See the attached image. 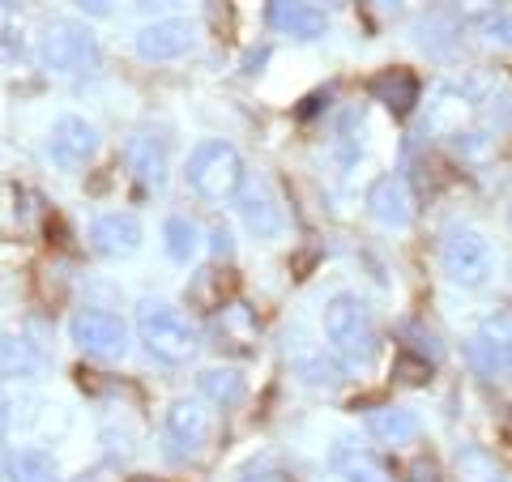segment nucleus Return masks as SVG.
<instances>
[{"label": "nucleus", "instance_id": "4be33fe9", "mask_svg": "<svg viewBox=\"0 0 512 482\" xmlns=\"http://www.w3.org/2000/svg\"><path fill=\"white\" fill-rule=\"evenodd\" d=\"M197 389H201L205 401H214V406L231 410V406H239V401H244L248 380L239 376L235 367H205V372L197 376Z\"/></svg>", "mask_w": 512, "mask_h": 482}, {"label": "nucleus", "instance_id": "4c0bfd02", "mask_svg": "<svg viewBox=\"0 0 512 482\" xmlns=\"http://www.w3.org/2000/svg\"><path fill=\"white\" fill-rule=\"evenodd\" d=\"M376 9H384V13H402V9H406V0H376Z\"/></svg>", "mask_w": 512, "mask_h": 482}, {"label": "nucleus", "instance_id": "dca6fc26", "mask_svg": "<svg viewBox=\"0 0 512 482\" xmlns=\"http://www.w3.org/2000/svg\"><path fill=\"white\" fill-rule=\"evenodd\" d=\"M470 120H474V99L461 86H440L436 94H431L427 124L436 128V133L453 137V133H461V128H470Z\"/></svg>", "mask_w": 512, "mask_h": 482}, {"label": "nucleus", "instance_id": "58836bf2", "mask_svg": "<svg viewBox=\"0 0 512 482\" xmlns=\"http://www.w3.org/2000/svg\"><path fill=\"white\" fill-rule=\"evenodd\" d=\"M244 482H291V478H282V474H252V478H244Z\"/></svg>", "mask_w": 512, "mask_h": 482}, {"label": "nucleus", "instance_id": "c756f323", "mask_svg": "<svg viewBox=\"0 0 512 482\" xmlns=\"http://www.w3.org/2000/svg\"><path fill=\"white\" fill-rule=\"evenodd\" d=\"M448 141H453V150L461 154V158H483L487 150H491V133H487V128H461V133H453V137H448Z\"/></svg>", "mask_w": 512, "mask_h": 482}, {"label": "nucleus", "instance_id": "412c9836", "mask_svg": "<svg viewBox=\"0 0 512 482\" xmlns=\"http://www.w3.org/2000/svg\"><path fill=\"white\" fill-rule=\"evenodd\" d=\"M5 478L9 482H60V465L43 448H9L5 453Z\"/></svg>", "mask_w": 512, "mask_h": 482}, {"label": "nucleus", "instance_id": "f257e3e1", "mask_svg": "<svg viewBox=\"0 0 512 482\" xmlns=\"http://www.w3.org/2000/svg\"><path fill=\"white\" fill-rule=\"evenodd\" d=\"M325 342L329 350L338 355V363L355 367V372H367V367L376 363L380 355V333L372 325V312H367V303L350 291H338L329 303H325Z\"/></svg>", "mask_w": 512, "mask_h": 482}, {"label": "nucleus", "instance_id": "9b49d317", "mask_svg": "<svg viewBox=\"0 0 512 482\" xmlns=\"http://www.w3.org/2000/svg\"><path fill=\"white\" fill-rule=\"evenodd\" d=\"M367 214H372L380 227L389 231H406L414 222V192L402 175H380V180L367 188Z\"/></svg>", "mask_w": 512, "mask_h": 482}, {"label": "nucleus", "instance_id": "a211bd4d", "mask_svg": "<svg viewBox=\"0 0 512 482\" xmlns=\"http://www.w3.org/2000/svg\"><path fill=\"white\" fill-rule=\"evenodd\" d=\"M128 167H133L141 188H154V192L167 188L171 158H167V146L158 137H133V146H128Z\"/></svg>", "mask_w": 512, "mask_h": 482}, {"label": "nucleus", "instance_id": "f8f14e48", "mask_svg": "<svg viewBox=\"0 0 512 482\" xmlns=\"http://www.w3.org/2000/svg\"><path fill=\"white\" fill-rule=\"evenodd\" d=\"M141 239H146V231H141V222L133 214H99L90 222V248L99 256H111V261H124V256H133L141 248Z\"/></svg>", "mask_w": 512, "mask_h": 482}, {"label": "nucleus", "instance_id": "72a5a7b5", "mask_svg": "<svg viewBox=\"0 0 512 482\" xmlns=\"http://www.w3.org/2000/svg\"><path fill=\"white\" fill-rule=\"evenodd\" d=\"M73 5L82 9L86 18H107V13H111V0H73Z\"/></svg>", "mask_w": 512, "mask_h": 482}, {"label": "nucleus", "instance_id": "1a4fd4ad", "mask_svg": "<svg viewBox=\"0 0 512 482\" xmlns=\"http://www.w3.org/2000/svg\"><path fill=\"white\" fill-rule=\"evenodd\" d=\"M470 359L491 380H512V316H487L470 337Z\"/></svg>", "mask_w": 512, "mask_h": 482}, {"label": "nucleus", "instance_id": "f3484780", "mask_svg": "<svg viewBox=\"0 0 512 482\" xmlns=\"http://www.w3.org/2000/svg\"><path fill=\"white\" fill-rule=\"evenodd\" d=\"M367 90H372V99L384 103L389 111H397V116H410L414 103H419V77H414L410 69H384L376 73L372 82H367Z\"/></svg>", "mask_w": 512, "mask_h": 482}, {"label": "nucleus", "instance_id": "6e6552de", "mask_svg": "<svg viewBox=\"0 0 512 482\" xmlns=\"http://www.w3.org/2000/svg\"><path fill=\"white\" fill-rule=\"evenodd\" d=\"M99 154V128L86 116H60L52 124V137H47V158H52L56 171H82L94 163Z\"/></svg>", "mask_w": 512, "mask_h": 482}, {"label": "nucleus", "instance_id": "20e7f679", "mask_svg": "<svg viewBox=\"0 0 512 482\" xmlns=\"http://www.w3.org/2000/svg\"><path fill=\"white\" fill-rule=\"evenodd\" d=\"M440 269L453 286H466V291H478V286L491 282L495 273V248L483 231L474 227H453L440 239Z\"/></svg>", "mask_w": 512, "mask_h": 482}, {"label": "nucleus", "instance_id": "5701e85b", "mask_svg": "<svg viewBox=\"0 0 512 482\" xmlns=\"http://www.w3.org/2000/svg\"><path fill=\"white\" fill-rule=\"evenodd\" d=\"M43 367V355L35 342H26L22 333L0 329V376H35Z\"/></svg>", "mask_w": 512, "mask_h": 482}, {"label": "nucleus", "instance_id": "bb28decb", "mask_svg": "<svg viewBox=\"0 0 512 482\" xmlns=\"http://www.w3.org/2000/svg\"><path fill=\"white\" fill-rule=\"evenodd\" d=\"M478 39L483 43H495V47H512V9H495V13H483L474 22Z\"/></svg>", "mask_w": 512, "mask_h": 482}, {"label": "nucleus", "instance_id": "aec40b11", "mask_svg": "<svg viewBox=\"0 0 512 482\" xmlns=\"http://www.w3.org/2000/svg\"><path fill=\"white\" fill-rule=\"evenodd\" d=\"M329 465H333V474H338L342 482H393L389 470H384L372 453H363L359 444H346V440L333 444Z\"/></svg>", "mask_w": 512, "mask_h": 482}, {"label": "nucleus", "instance_id": "9d476101", "mask_svg": "<svg viewBox=\"0 0 512 482\" xmlns=\"http://www.w3.org/2000/svg\"><path fill=\"white\" fill-rule=\"evenodd\" d=\"M265 22L274 35H286L295 43H316L329 35V18L325 9L312 0H269L265 5Z\"/></svg>", "mask_w": 512, "mask_h": 482}, {"label": "nucleus", "instance_id": "473e14b6", "mask_svg": "<svg viewBox=\"0 0 512 482\" xmlns=\"http://www.w3.org/2000/svg\"><path fill=\"white\" fill-rule=\"evenodd\" d=\"M410 482H440V470H436V461L431 457H419L410 465Z\"/></svg>", "mask_w": 512, "mask_h": 482}, {"label": "nucleus", "instance_id": "39448f33", "mask_svg": "<svg viewBox=\"0 0 512 482\" xmlns=\"http://www.w3.org/2000/svg\"><path fill=\"white\" fill-rule=\"evenodd\" d=\"M39 56L47 69L64 73V77L90 73V69H99V60H103L99 39H94V30H86L82 22H52L39 43Z\"/></svg>", "mask_w": 512, "mask_h": 482}, {"label": "nucleus", "instance_id": "a878e982", "mask_svg": "<svg viewBox=\"0 0 512 482\" xmlns=\"http://www.w3.org/2000/svg\"><path fill=\"white\" fill-rule=\"evenodd\" d=\"M227 273L222 269H201L197 273V282L188 286V303H197V308H205V312H218L222 303H227Z\"/></svg>", "mask_w": 512, "mask_h": 482}, {"label": "nucleus", "instance_id": "ddd939ff", "mask_svg": "<svg viewBox=\"0 0 512 482\" xmlns=\"http://www.w3.org/2000/svg\"><path fill=\"white\" fill-rule=\"evenodd\" d=\"M286 359H291V372L308 384H338V363L329 359V342H312L303 329L286 333Z\"/></svg>", "mask_w": 512, "mask_h": 482}, {"label": "nucleus", "instance_id": "cd10ccee", "mask_svg": "<svg viewBox=\"0 0 512 482\" xmlns=\"http://www.w3.org/2000/svg\"><path fill=\"white\" fill-rule=\"evenodd\" d=\"M26 35V9L22 0H0V47H18Z\"/></svg>", "mask_w": 512, "mask_h": 482}, {"label": "nucleus", "instance_id": "ea45409f", "mask_svg": "<svg viewBox=\"0 0 512 482\" xmlns=\"http://www.w3.org/2000/svg\"><path fill=\"white\" fill-rule=\"evenodd\" d=\"M461 5H470V9H487L491 0H461Z\"/></svg>", "mask_w": 512, "mask_h": 482}, {"label": "nucleus", "instance_id": "f704fd0d", "mask_svg": "<svg viewBox=\"0 0 512 482\" xmlns=\"http://www.w3.org/2000/svg\"><path fill=\"white\" fill-rule=\"evenodd\" d=\"M133 5H137L141 13H167V9L180 5V0H133Z\"/></svg>", "mask_w": 512, "mask_h": 482}, {"label": "nucleus", "instance_id": "b1692460", "mask_svg": "<svg viewBox=\"0 0 512 482\" xmlns=\"http://www.w3.org/2000/svg\"><path fill=\"white\" fill-rule=\"evenodd\" d=\"M453 474H457V482H504L500 465H495V457L483 444H461L453 457Z\"/></svg>", "mask_w": 512, "mask_h": 482}, {"label": "nucleus", "instance_id": "6ab92c4d", "mask_svg": "<svg viewBox=\"0 0 512 482\" xmlns=\"http://www.w3.org/2000/svg\"><path fill=\"white\" fill-rule=\"evenodd\" d=\"M367 436L389 448H402L419 436V414L406 406H376V410H367Z\"/></svg>", "mask_w": 512, "mask_h": 482}, {"label": "nucleus", "instance_id": "423d86ee", "mask_svg": "<svg viewBox=\"0 0 512 482\" xmlns=\"http://www.w3.org/2000/svg\"><path fill=\"white\" fill-rule=\"evenodd\" d=\"M69 337H73V346L90 359H124L128 355V325L116 312H103V308L73 312Z\"/></svg>", "mask_w": 512, "mask_h": 482}, {"label": "nucleus", "instance_id": "f03ea898", "mask_svg": "<svg viewBox=\"0 0 512 482\" xmlns=\"http://www.w3.org/2000/svg\"><path fill=\"white\" fill-rule=\"evenodd\" d=\"M137 342L163 367H184L197 355V329L188 325L180 308H171L163 299H146L137 308Z\"/></svg>", "mask_w": 512, "mask_h": 482}, {"label": "nucleus", "instance_id": "a19ab883", "mask_svg": "<svg viewBox=\"0 0 512 482\" xmlns=\"http://www.w3.org/2000/svg\"><path fill=\"white\" fill-rule=\"evenodd\" d=\"M133 482H167V478H133Z\"/></svg>", "mask_w": 512, "mask_h": 482}, {"label": "nucleus", "instance_id": "e433bc0d", "mask_svg": "<svg viewBox=\"0 0 512 482\" xmlns=\"http://www.w3.org/2000/svg\"><path fill=\"white\" fill-rule=\"evenodd\" d=\"M500 440H504V453L512 457V414L504 419V427H500Z\"/></svg>", "mask_w": 512, "mask_h": 482}, {"label": "nucleus", "instance_id": "c85d7f7f", "mask_svg": "<svg viewBox=\"0 0 512 482\" xmlns=\"http://www.w3.org/2000/svg\"><path fill=\"white\" fill-rule=\"evenodd\" d=\"M402 337H406V350H410V355L427 359L431 367L440 363V342H436V333H431V329H423V325H406Z\"/></svg>", "mask_w": 512, "mask_h": 482}, {"label": "nucleus", "instance_id": "0eeeda50", "mask_svg": "<svg viewBox=\"0 0 512 482\" xmlns=\"http://www.w3.org/2000/svg\"><path fill=\"white\" fill-rule=\"evenodd\" d=\"M210 431H214V419H210V410H205V401H197V397L171 401L163 414V436L171 444V457H180V461L201 457L205 444H210Z\"/></svg>", "mask_w": 512, "mask_h": 482}, {"label": "nucleus", "instance_id": "c9c22d12", "mask_svg": "<svg viewBox=\"0 0 512 482\" xmlns=\"http://www.w3.org/2000/svg\"><path fill=\"white\" fill-rule=\"evenodd\" d=\"M5 436H9V401L0 397V444H5Z\"/></svg>", "mask_w": 512, "mask_h": 482}, {"label": "nucleus", "instance_id": "7c9ffc66", "mask_svg": "<svg viewBox=\"0 0 512 482\" xmlns=\"http://www.w3.org/2000/svg\"><path fill=\"white\" fill-rule=\"evenodd\" d=\"M397 376H402L406 384H427L431 380V363L410 355V350H402V359H397Z\"/></svg>", "mask_w": 512, "mask_h": 482}, {"label": "nucleus", "instance_id": "2f4dec72", "mask_svg": "<svg viewBox=\"0 0 512 482\" xmlns=\"http://www.w3.org/2000/svg\"><path fill=\"white\" fill-rule=\"evenodd\" d=\"M210 252L218 256V261H222V256H231V252H235V239H231V231H227V227H214V231H210Z\"/></svg>", "mask_w": 512, "mask_h": 482}, {"label": "nucleus", "instance_id": "2eb2a0df", "mask_svg": "<svg viewBox=\"0 0 512 482\" xmlns=\"http://www.w3.org/2000/svg\"><path fill=\"white\" fill-rule=\"evenodd\" d=\"M239 218H244L248 235H256V239H278L286 227L282 205L274 201V192L265 184H252V188L239 192Z\"/></svg>", "mask_w": 512, "mask_h": 482}, {"label": "nucleus", "instance_id": "393cba45", "mask_svg": "<svg viewBox=\"0 0 512 482\" xmlns=\"http://www.w3.org/2000/svg\"><path fill=\"white\" fill-rule=\"evenodd\" d=\"M163 248H167L171 261L188 265L192 256L201 252V231H197V222L184 218V214H171V218L163 222Z\"/></svg>", "mask_w": 512, "mask_h": 482}, {"label": "nucleus", "instance_id": "7ed1b4c3", "mask_svg": "<svg viewBox=\"0 0 512 482\" xmlns=\"http://www.w3.org/2000/svg\"><path fill=\"white\" fill-rule=\"evenodd\" d=\"M184 175H188V188L197 192L201 201L222 205V201L239 197V188H244V158H239V150L227 146V141L210 137L188 154Z\"/></svg>", "mask_w": 512, "mask_h": 482}, {"label": "nucleus", "instance_id": "4468645a", "mask_svg": "<svg viewBox=\"0 0 512 482\" xmlns=\"http://www.w3.org/2000/svg\"><path fill=\"white\" fill-rule=\"evenodd\" d=\"M192 47V22L184 18H154L137 30V56L141 60H180Z\"/></svg>", "mask_w": 512, "mask_h": 482}]
</instances>
